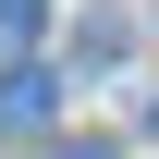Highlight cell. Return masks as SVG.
Here are the masks:
<instances>
[{"label":"cell","mask_w":159,"mask_h":159,"mask_svg":"<svg viewBox=\"0 0 159 159\" xmlns=\"http://www.w3.org/2000/svg\"><path fill=\"white\" fill-rule=\"evenodd\" d=\"M49 98H61V86H49V61H0V135H37Z\"/></svg>","instance_id":"cell-1"},{"label":"cell","mask_w":159,"mask_h":159,"mask_svg":"<svg viewBox=\"0 0 159 159\" xmlns=\"http://www.w3.org/2000/svg\"><path fill=\"white\" fill-rule=\"evenodd\" d=\"M25 37H37V0H0V61H25Z\"/></svg>","instance_id":"cell-2"},{"label":"cell","mask_w":159,"mask_h":159,"mask_svg":"<svg viewBox=\"0 0 159 159\" xmlns=\"http://www.w3.org/2000/svg\"><path fill=\"white\" fill-rule=\"evenodd\" d=\"M61 159H110V147H61Z\"/></svg>","instance_id":"cell-3"}]
</instances>
